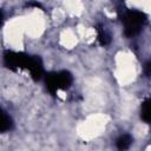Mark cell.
Wrapping results in <instances>:
<instances>
[{
  "mask_svg": "<svg viewBox=\"0 0 151 151\" xmlns=\"http://www.w3.org/2000/svg\"><path fill=\"white\" fill-rule=\"evenodd\" d=\"M122 20L124 22V33L131 38L137 35L146 22V15L140 11H126L123 13Z\"/></svg>",
  "mask_w": 151,
  "mask_h": 151,
  "instance_id": "1",
  "label": "cell"
},
{
  "mask_svg": "<svg viewBox=\"0 0 151 151\" xmlns=\"http://www.w3.org/2000/svg\"><path fill=\"white\" fill-rule=\"evenodd\" d=\"M72 81V74L68 71L50 72L46 76V87L52 94H55L58 90H67Z\"/></svg>",
  "mask_w": 151,
  "mask_h": 151,
  "instance_id": "2",
  "label": "cell"
},
{
  "mask_svg": "<svg viewBox=\"0 0 151 151\" xmlns=\"http://www.w3.org/2000/svg\"><path fill=\"white\" fill-rule=\"evenodd\" d=\"M31 55H27L25 53H18L7 51L4 54V63L5 66L12 71H17L19 68H27L29 63Z\"/></svg>",
  "mask_w": 151,
  "mask_h": 151,
  "instance_id": "3",
  "label": "cell"
},
{
  "mask_svg": "<svg viewBox=\"0 0 151 151\" xmlns=\"http://www.w3.org/2000/svg\"><path fill=\"white\" fill-rule=\"evenodd\" d=\"M27 70L29 71L33 80L38 81L42 76V61H41V59L37 55H31Z\"/></svg>",
  "mask_w": 151,
  "mask_h": 151,
  "instance_id": "4",
  "label": "cell"
},
{
  "mask_svg": "<svg viewBox=\"0 0 151 151\" xmlns=\"http://www.w3.org/2000/svg\"><path fill=\"white\" fill-rule=\"evenodd\" d=\"M132 137L130 134H122L117 142H116V145H117V149L119 151H125L130 147V145L132 144Z\"/></svg>",
  "mask_w": 151,
  "mask_h": 151,
  "instance_id": "5",
  "label": "cell"
},
{
  "mask_svg": "<svg viewBox=\"0 0 151 151\" xmlns=\"http://www.w3.org/2000/svg\"><path fill=\"white\" fill-rule=\"evenodd\" d=\"M12 129V119L7 113L0 109V132H6Z\"/></svg>",
  "mask_w": 151,
  "mask_h": 151,
  "instance_id": "6",
  "label": "cell"
},
{
  "mask_svg": "<svg viewBox=\"0 0 151 151\" xmlns=\"http://www.w3.org/2000/svg\"><path fill=\"white\" fill-rule=\"evenodd\" d=\"M97 33H98V41L101 46H106L110 44L111 38H110V34L107 33V31L105 29V27H103L101 25H98L97 26Z\"/></svg>",
  "mask_w": 151,
  "mask_h": 151,
  "instance_id": "7",
  "label": "cell"
},
{
  "mask_svg": "<svg viewBox=\"0 0 151 151\" xmlns=\"http://www.w3.org/2000/svg\"><path fill=\"white\" fill-rule=\"evenodd\" d=\"M140 117L145 123L150 122L151 118V113H150V99H145L142 103V107H140Z\"/></svg>",
  "mask_w": 151,
  "mask_h": 151,
  "instance_id": "8",
  "label": "cell"
},
{
  "mask_svg": "<svg viewBox=\"0 0 151 151\" xmlns=\"http://www.w3.org/2000/svg\"><path fill=\"white\" fill-rule=\"evenodd\" d=\"M150 67H151V64H150V61H149V63H146V65H145V73H146L147 77L150 76Z\"/></svg>",
  "mask_w": 151,
  "mask_h": 151,
  "instance_id": "9",
  "label": "cell"
},
{
  "mask_svg": "<svg viewBox=\"0 0 151 151\" xmlns=\"http://www.w3.org/2000/svg\"><path fill=\"white\" fill-rule=\"evenodd\" d=\"M2 21H4V14H2V12L0 11V26L2 25Z\"/></svg>",
  "mask_w": 151,
  "mask_h": 151,
  "instance_id": "10",
  "label": "cell"
}]
</instances>
